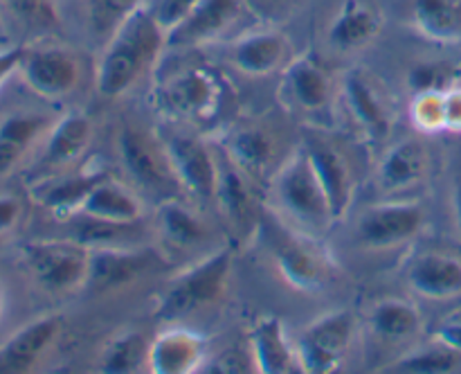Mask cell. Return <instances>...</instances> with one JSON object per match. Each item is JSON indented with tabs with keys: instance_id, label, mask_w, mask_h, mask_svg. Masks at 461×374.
<instances>
[{
	"instance_id": "6da1fadb",
	"label": "cell",
	"mask_w": 461,
	"mask_h": 374,
	"mask_svg": "<svg viewBox=\"0 0 461 374\" xmlns=\"http://www.w3.org/2000/svg\"><path fill=\"white\" fill-rule=\"evenodd\" d=\"M167 45V32L158 25L147 5L117 25L97 66V93L106 99L129 93L140 77L158 61Z\"/></svg>"
},
{
	"instance_id": "7a4b0ae2",
	"label": "cell",
	"mask_w": 461,
	"mask_h": 374,
	"mask_svg": "<svg viewBox=\"0 0 461 374\" xmlns=\"http://www.w3.org/2000/svg\"><path fill=\"white\" fill-rule=\"evenodd\" d=\"M273 194L282 214L309 237L322 234L336 221L304 147L279 167L273 180Z\"/></svg>"
},
{
	"instance_id": "3957f363",
	"label": "cell",
	"mask_w": 461,
	"mask_h": 374,
	"mask_svg": "<svg viewBox=\"0 0 461 374\" xmlns=\"http://www.w3.org/2000/svg\"><path fill=\"white\" fill-rule=\"evenodd\" d=\"M230 269H232L230 248H219V251L210 252L205 260L189 266L167 282L158 297L153 315L165 323H176V320L187 318L194 311H201L203 306L216 302L228 287Z\"/></svg>"
},
{
	"instance_id": "277c9868",
	"label": "cell",
	"mask_w": 461,
	"mask_h": 374,
	"mask_svg": "<svg viewBox=\"0 0 461 374\" xmlns=\"http://www.w3.org/2000/svg\"><path fill=\"white\" fill-rule=\"evenodd\" d=\"M275 266L288 287L302 293H315L327 282V261L315 251L309 234L293 233L282 219L266 214L259 219Z\"/></svg>"
},
{
	"instance_id": "5b68a950",
	"label": "cell",
	"mask_w": 461,
	"mask_h": 374,
	"mask_svg": "<svg viewBox=\"0 0 461 374\" xmlns=\"http://www.w3.org/2000/svg\"><path fill=\"white\" fill-rule=\"evenodd\" d=\"M23 261L45 291L68 293L86 284L90 248L77 239L34 242L23 248Z\"/></svg>"
},
{
	"instance_id": "8992f818",
	"label": "cell",
	"mask_w": 461,
	"mask_h": 374,
	"mask_svg": "<svg viewBox=\"0 0 461 374\" xmlns=\"http://www.w3.org/2000/svg\"><path fill=\"white\" fill-rule=\"evenodd\" d=\"M228 88L216 72L205 68H185L165 81L158 90L160 106L192 122H210L219 115Z\"/></svg>"
},
{
	"instance_id": "52a82bcc",
	"label": "cell",
	"mask_w": 461,
	"mask_h": 374,
	"mask_svg": "<svg viewBox=\"0 0 461 374\" xmlns=\"http://www.w3.org/2000/svg\"><path fill=\"white\" fill-rule=\"evenodd\" d=\"M356 318L349 309H338L322 315L304 329L295 345L297 363L302 372H336L354 342Z\"/></svg>"
},
{
	"instance_id": "ba28073f",
	"label": "cell",
	"mask_w": 461,
	"mask_h": 374,
	"mask_svg": "<svg viewBox=\"0 0 461 374\" xmlns=\"http://www.w3.org/2000/svg\"><path fill=\"white\" fill-rule=\"evenodd\" d=\"M117 151L129 178L144 189V194L160 196L162 201L171 198V194L180 187L174 169L167 160L165 147L156 142L149 133L135 126H122L117 135Z\"/></svg>"
},
{
	"instance_id": "9c48e42d",
	"label": "cell",
	"mask_w": 461,
	"mask_h": 374,
	"mask_svg": "<svg viewBox=\"0 0 461 374\" xmlns=\"http://www.w3.org/2000/svg\"><path fill=\"white\" fill-rule=\"evenodd\" d=\"M423 207L412 201H387L365 207L356 221V242L372 251H387L417 237Z\"/></svg>"
},
{
	"instance_id": "30bf717a",
	"label": "cell",
	"mask_w": 461,
	"mask_h": 374,
	"mask_svg": "<svg viewBox=\"0 0 461 374\" xmlns=\"http://www.w3.org/2000/svg\"><path fill=\"white\" fill-rule=\"evenodd\" d=\"M162 147L180 189L201 203L214 201L219 187V162L207 144L194 135H171Z\"/></svg>"
},
{
	"instance_id": "8fae6325",
	"label": "cell",
	"mask_w": 461,
	"mask_h": 374,
	"mask_svg": "<svg viewBox=\"0 0 461 374\" xmlns=\"http://www.w3.org/2000/svg\"><path fill=\"white\" fill-rule=\"evenodd\" d=\"M156 255L138 248H93L84 287L95 296L120 291L153 269Z\"/></svg>"
},
{
	"instance_id": "7c38bea8",
	"label": "cell",
	"mask_w": 461,
	"mask_h": 374,
	"mask_svg": "<svg viewBox=\"0 0 461 374\" xmlns=\"http://www.w3.org/2000/svg\"><path fill=\"white\" fill-rule=\"evenodd\" d=\"M304 151L327 194L333 219H342L354 203V174L349 160L336 144L320 135H309L304 140Z\"/></svg>"
},
{
	"instance_id": "4fadbf2b",
	"label": "cell",
	"mask_w": 461,
	"mask_h": 374,
	"mask_svg": "<svg viewBox=\"0 0 461 374\" xmlns=\"http://www.w3.org/2000/svg\"><path fill=\"white\" fill-rule=\"evenodd\" d=\"M25 84L45 99H61L77 88L81 79L79 61L59 48L25 52L21 68Z\"/></svg>"
},
{
	"instance_id": "5bb4252c",
	"label": "cell",
	"mask_w": 461,
	"mask_h": 374,
	"mask_svg": "<svg viewBox=\"0 0 461 374\" xmlns=\"http://www.w3.org/2000/svg\"><path fill=\"white\" fill-rule=\"evenodd\" d=\"M246 0H198L187 18L167 34L169 48H198L219 41L241 16Z\"/></svg>"
},
{
	"instance_id": "9a60e30c",
	"label": "cell",
	"mask_w": 461,
	"mask_h": 374,
	"mask_svg": "<svg viewBox=\"0 0 461 374\" xmlns=\"http://www.w3.org/2000/svg\"><path fill=\"white\" fill-rule=\"evenodd\" d=\"M61 333L59 315H43L18 329L0 345V374H25L39 365Z\"/></svg>"
},
{
	"instance_id": "2e32d148",
	"label": "cell",
	"mask_w": 461,
	"mask_h": 374,
	"mask_svg": "<svg viewBox=\"0 0 461 374\" xmlns=\"http://www.w3.org/2000/svg\"><path fill=\"white\" fill-rule=\"evenodd\" d=\"M207 345L196 332L169 327L149 342V369L153 374L201 372Z\"/></svg>"
},
{
	"instance_id": "e0dca14e",
	"label": "cell",
	"mask_w": 461,
	"mask_h": 374,
	"mask_svg": "<svg viewBox=\"0 0 461 374\" xmlns=\"http://www.w3.org/2000/svg\"><path fill=\"white\" fill-rule=\"evenodd\" d=\"M342 97L356 124L381 142L392 131V115L378 86L363 70H351L342 81Z\"/></svg>"
},
{
	"instance_id": "ac0fdd59",
	"label": "cell",
	"mask_w": 461,
	"mask_h": 374,
	"mask_svg": "<svg viewBox=\"0 0 461 374\" xmlns=\"http://www.w3.org/2000/svg\"><path fill=\"white\" fill-rule=\"evenodd\" d=\"M90 138H93V122L88 117L81 113H70V115L61 117L50 129L34 171L54 174V171L72 167L86 153Z\"/></svg>"
},
{
	"instance_id": "d6986e66",
	"label": "cell",
	"mask_w": 461,
	"mask_h": 374,
	"mask_svg": "<svg viewBox=\"0 0 461 374\" xmlns=\"http://www.w3.org/2000/svg\"><path fill=\"white\" fill-rule=\"evenodd\" d=\"M288 39L277 30H255L234 41L230 50L234 68L248 77H266L288 63Z\"/></svg>"
},
{
	"instance_id": "ffe728a7",
	"label": "cell",
	"mask_w": 461,
	"mask_h": 374,
	"mask_svg": "<svg viewBox=\"0 0 461 374\" xmlns=\"http://www.w3.org/2000/svg\"><path fill=\"white\" fill-rule=\"evenodd\" d=\"M381 30L383 16L376 5L369 0H345L329 25L327 39L336 50L349 52L372 43Z\"/></svg>"
},
{
	"instance_id": "44dd1931",
	"label": "cell",
	"mask_w": 461,
	"mask_h": 374,
	"mask_svg": "<svg viewBox=\"0 0 461 374\" xmlns=\"http://www.w3.org/2000/svg\"><path fill=\"white\" fill-rule=\"evenodd\" d=\"M408 284L423 297L448 300L461 293V261L444 252H426L408 269Z\"/></svg>"
},
{
	"instance_id": "7402d4cb",
	"label": "cell",
	"mask_w": 461,
	"mask_h": 374,
	"mask_svg": "<svg viewBox=\"0 0 461 374\" xmlns=\"http://www.w3.org/2000/svg\"><path fill=\"white\" fill-rule=\"evenodd\" d=\"M250 350L257 372L291 374L302 372L297 363L295 347H291L279 318H261L250 332Z\"/></svg>"
},
{
	"instance_id": "603a6c76",
	"label": "cell",
	"mask_w": 461,
	"mask_h": 374,
	"mask_svg": "<svg viewBox=\"0 0 461 374\" xmlns=\"http://www.w3.org/2000/svg\"><path fill=\"white\" fill-rule=\"evenodd\" d=\"M428 171V151L421 140L408 138L387 149L378 165V185L385 192L396 194L417 187Z\"/></svg>"
},
{
	"instance_id": "cb8c5ba5",
	"label": "cell",
	"mask_w": 461,
	"mask_h": 374,
	"mask_svg": "<svg viewBox=\"0 0 461 374\" xmlns=\"http://www.w3.org/2000/svg\"><path fill=\"white\" fill-rule=\"evenodd\" d=\"M228 160L250 180L266 176L268 167L273 165L277 142L266 126L248 124L239 126L228 135Z\"/></svg>"
},
{
	"instance_id": "d4e9b609",
	"label": "cell",
	"mask_w": 461,
	"mask_h": 374,
	"mask_svg": "<svg viewBox=\"0 0 461 374\" xmlns=\"http://www.w3.org/2000/svg\"><path fill=\"white\" fill-rule=\"evenodd\" d=\"M225 219L234 228V233L246 234L255 223H259L255 207V196L250 189V178L243 171H239L232 162L219 165V187H216V198Z\"/></svg>"
},
{
	"instance_id": "484cf974",
	"label": "cell",
	"mask_w": 461,
	"mask_h": 374,
	"mask_svg": "<svg viewBox=\"0 0 461 374\" xmlns=\"http://www.w3.org/2000/svg\"><path fill=\"white\" fill-rule=\"evenodd\" d=\"M54 122L34 113H14L0 122V178L7 176L27 151L50 133Z\"/></svg>"
},
{
	"instance_id": "4316f807",
	"label": "cell",
	"mask_w": 461,
	"mask_h": 374,
	"mask_svg": "<svg viewBox=\"0 0 461 374\" xmlns=\"http://www.w3.org/2000/svg\"><path fill=\"white\" fill-rule=\"evenodd\" d=\"M79 214L113 223H138L142 216V203L126 185L106 176L88 194Z\"/></svg>"
},
{
	"instance_id": "83f0119b",
	"label": "cell",
	"mask_w": 461,
	"mask_h": 374,
	"mask_svg": "<svg viewBox=\"0 0 461 374\" xmlns=\"http://www.w3.org/2000/svg\"><path fill=\"white\" fill-rule=\"evenodd\" d=\"M286 93L304 111H322L331 97V79L311 57L293 59L286 66Z\"/></svg>"
},
{
	"instance_id": "f1b7e54d",
	"label": "cell",
	"mask_w": 461,
	"mask_h": 374,
	"mask_svg": "<svg viewBox=\"0 0 461 374\" xmlns=\"http://www.w3.org/2000/svg\"><path fill=\"white\" fill-rule=\"evenodd\" d=\"M414 27L437 43L461 41V0H410Z\"/></svg>"
},
{
	"instance_id": "f546056e",
	"label": "cell",
	"mask_w": 461,
	"mask_h": 374,
	"mask_svg": "<svg viewBox=\"0 0 461 374\" xmlns=\"http://www.w3.org/2000/svg\"><path fill=\"white\" fill-rule=\"evenodd\" d=\"M106 176V171H84V174L66 176V178L43 185L36 194V201L57 216H75L81 212L95 185Z\"/></svg>"
},
{
	"instance_id": "4dcf8cb0",
	"label": "cell",
	"mask_w": 461,
	"mask_h": 374,
	"mask_svg": "<svg viewBox=\"0 0 461 374\" xmlns=\"http://www.w3.org/2000/svg\"><path fill=\"white\" fill-rule=\"evenodd\" d=\"M158 225H160V237L178 251L196 246L198 242L205 239V223L201 221V216L176 198H167L160 203Z\"/></svg>"
},
{
	"instance_id": "1f68e13d",
	"label": "cell",
	"mask_w": 461,
	"mask_h": 374,
	"mask_svg": "<svg viewBox=\"0 0 461 374\" xmlns=\"http://www.w3.org/2000/svg\"><path fill=\"white\" fill-rule=\"evenodd\" d=\"M149 365V342L142 333L126 332L104 347L97 369L104 374H133Z\"/></svg>"
},
{
	"instance_id": "d6a6232c",
	"label": "cell",
	"mask_w": 461,
	"mask_h": 374,
	"mask_svg": "<svg viewBox=\"0 0 461 374\" xmlns=\"http://www.w3.org/2000/svg\"><path fill=\"white\" fill-rule=\"evenodd\" d=\"M369 324L374 333L385 341H405L421 329V315L410 302L383 300L372 309Z\"/></svg>"
},
{
	"instance_id": "836d02e7",
	"label": "cell",
	"mask_w": 461,
	"mask_h": 374,
	"mask_svg": "<svg viewBox=\"0 0 461 374\" xmlns=\"http://www.w3.org/2000/svg\"><path fill=\"white\" fill-rule=\"evenodd\" d=\"M461 369V351L437 338L435 345L419 347L392 363L387 372L396 374H448Z\"/></svg>"
},
{
	"instance_id": "e575fe53",
	"label": "cell",
	"mask_w": 461,
	"mask_h": 374,
	"mask_svg": "<svg viewBox=\"0 0 461 374\" xmlns=\"http://www.w3.org/2000/svg\"><path fill=\"white\" fill-rule=\"evenodd\" d=\"M84 216V221L75 225V234L79 243L86 248H131L135 242V223H113V221L93 219V216Z\"/></svg>"
},
{
	"instance_id": "d590c367",
	"label": "cell",
	"mask_w": 461,
	"mask_h": 374,
	"mask_svg": "<svg viewBox=\"0 0 461 374\" xmlns=\"http://www.w3.org/2000/svg\"><path fill=\"white\" fill-rule=\"evenodd\" d=\"M410 117H412L414 126L419 131H426V133L444 131V90H423V93H417L412 106H410Z\"/></svg>"
},
{
	"instance_id": "8d00e7d4",
	"label": "cell",
	"mask_w": 461,
	"mask_h": 374,
	"mask_svg": "<svg viewBox=\"0 0 461 374\" xmlns=\"http://www.w3.org/2000/svg\"><path fill=\"white\" fill-rule=\"evenodd\" d=\"M149 0H90V21L97 32H115L126 16Z\"/></svg>"
},
{
	"instance_id": "74e56055",
	"label": "cell",
	"mask_w": 461,
	"mask_h": 374,
	"mask_svg": "<svg viewBox=\"0 0 461 374\" xmlns=\"http://www.w3.org/2000/svg\"><path fill=\"white\" fill-rule=\"evenodd\" d=\"M201 372L207 374H246L257 372L255 359H252L250 347H228V350L219 351L214 359L205 360Z\"/></svg>"
},
{
	"instance_id": "f35d334b",
	"label": "cell",
	"mask_w": 461,
	"mask_h": 374,
	"mask_svg": "<svg viewBox=\"0 0 461 374\" xmlns=\"http://www.w3.org/2000/svg\"><path fill=\"white\" fill-rule=\"evenodd\" d=\"M196 5L198 0H149L147 7L158 21V25L169 34L174 27H178L192 14Z\"/></svg>"
},
{
	"instance_id": "ab89813d",
	"label": "cell",
	"mask_w": 461,
	"mask_h": 374,
	"mask_svg": "<svg viewBox=\"0 0 461 374\" xmlns=\"http://www.w3.org/2000/svg\"><path fill=\"white\" fill-rule=\"evenodd\" d=\"M297 3L300 0H246V7H250L259 18L277 21V18L288 16L297 7Z\"/></svg>"
},
{
	"instance_id": "60d3db41",
	"label": "cell",
	"mask_w": 461,
	"mask_h": 374,
	"mask_svg": "<svg viewBox=\"0 0 461 374\" xmlns=\"http://www.w3.org/2000/svg\"><path fill=\"white\" fill-rule=\"evenodd\" d=\"M441 77H446L444 68L423 63V66H417L410 72V84L417 88V93H423V90H444Z\"/></svg>"
},
{
	"instance_id": "b9f144b4",
	"label": "cell",
	"mask_w": 461,
	"mask_h": 374,
	"mask_svg": "<svg viewBox=\"0 0 461 374\" xmlns=\"http://www.w3.org/2000/svg\"><path fill=\"white\" fill-rule=\"evenodd\" d=\"M21 214H23L21 201H18L16 196H7V194H3V196H0V237H5V234H9L14 228H16L18 221H21Z\"/></svg>"
},
{
	"instance_id": "7bdbcfd3",
	"label": "cell",
	"mask_w": 461,
	"mask_h": 374,
	"mask_svg": "<svg viewBox=\"0 0 461 374\" xmlns=\"http://www.w3.org/2000/svg\"><path fill=\"white\" fill-rule=\"evenodd\" d=\"M446 129L461 131V88L444 90Z\"/></svg>"
},
{
	"instance_id": "ee69618b",
	"label": "cell",
	"mask_w": 461,
	"mask_h": 374,
	"mask_svg": "<svg viewBox=\"0 0 461 374\" xmlns=\"http://www.w3.org/2000/svg\"><path fill=\"white\" fill-rule=\"evenodd\" d=\"M25 52L27 50L21 48V45H18V48H9V50H3V52H0V88H3L5 81H7L9 77L18 70V68H21V61H23V57H25Z\"/></svg>"
},
{
	"instance_id": "f6af8a7d",
	"label": "cell",
	"mask_w": 461,
	"mask_h": 374,
	"mask_svg": "<svg viewBox=\"0 0 461 374\" xmlns=\"http://www.w3.org/2000/svg\"><path fill=\"white\" fill-rule=\"evenodd\" d=\"M3 5L14 16L23 18V21H30V18L39 16L43 0H3Z\"/></svg>"
},
{
	"instance_id": "bcb514c9",
	"label": "cell",
	"mask_w": 461,
	"mask_h": 374,
	"mask_svg": "<svg viewBox=\"0 0 461 374\" xmlns=\"http://www.w3.org/2000/svg\"><path fill=\"white\" fill-rule=\"evenodd\" d=\"M437 338H439L441 342H446V345L455 347V350L461 351V324H450V327H444Z\"/></svg>"
},
{
	"instance_id": "7dc6e473",
	"label": "cell",
	"mask_w": 461,
	"mask_h": 374,
	"mask_svg": "<svg viewBox=\"0 0 461 374\" xmlns=\"http://www.w3.org/2000/svg\"><path fill=\"white\" fill-rule=\"evenodd\" d=\"M453 207H455V219H457V225L461 230V183L455 189V196H453Z\"/></svg>"
},
{
	"instance_id": "c3c4849f",
	"label": "cell",
	"mask_w": 461,
	"mask_h": 374,
	"mask_svg": "<svg viewBox=\"0 0 461 374\" xmlns=\"http://www.w3.org/2000/svg\"><path fill=\"white\" fill-rule=\"evenodd\" d=\"M3 309H5V291L3 287H0V315H3Z\"/></svg>"
}]
</instances>
